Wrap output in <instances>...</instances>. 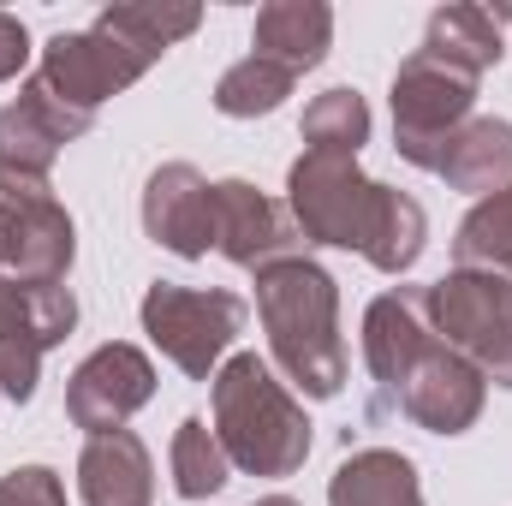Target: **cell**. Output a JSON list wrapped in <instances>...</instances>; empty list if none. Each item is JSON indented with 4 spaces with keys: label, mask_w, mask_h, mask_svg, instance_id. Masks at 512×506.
Returning a JSON list of instances; mask_svg holds the SVG:
<instances>
[{
    "label": "cell",
    "mask_w": 512,
    "mask_h": 506,
    "mask_svg": "<svg viewBox=\"0 0 512 506\" xmlns=\"http://www.w3.org/2000/svg\"><path fill=\"white\" fill-rule=\"evenodd\" d=\"M298 221L292 209H280L274 197H262L251 179H221L215 185V251L239 268H268V262H286L298 251Z\"/></svg>",
    "instance_id": "12"
},
{
    "label": "cell",
    "mask_w": 512,
    "mask_h": 506,
    "mask_svg": "<svg viewBox=\"0 0 512 506\" xmlns=\"http://www.w3.org/2000/svg\"><path fill=\"white\" fill-rule=\"evenodd\" d=\"M24 60H30V30H24V18L0 12V84H6V78H18V72H24Z\"/></svg>",
    "instance_id": "26"
},
{
    "label": "cell",
    "mask_w": 512,
    "mask_h": 506,
    "mask_svg": "<svg viewBox=\"0 0 512 506\" xmlns=\"http://www.w3.org/2000/svg\"><path fill=\"white\" fill-rule=\"evenodd\" d=\"M483 387L489 381L477 376L453 346H441V334L405 364V376L393 381V399L399 411L429 429V435H465L477 417H483Z\"/></svg>",
    "instance_id": "9"
},
{
    "label": "cell",
    "mask_w": 512,
    "mask_h": 506,
    "mask_svg": "<svg viewBox=\"0 0 512 506\" xmlns=\"http://www.w3.org/2000/svg\"><path fill=\"white\" fill-rule=\"evenodd\" d=\"M155 66V54H143V48H131L126 36H114V30H102V24H90V30H60L48 48H42V84L60 96V102H72L78 114H96L108 96H120L131 90L143 72Z\"/></svg>",
    "instance_id": "8"
},
{
    "label": "cell",
    "mask_w": 512,
    "mask_h": 506,
    "mask_svg": "<svg viewBox=\"0 0 512 506\" xmlns=\"http://www.w3.org/2000/svg\"><path fill=\"white\" fill-rule=\"evenodd\" d=\"M0 506H66V489L48 465H18L0 477Z\"/></svg>",
    "instance_id": "25"
},
{
    "label": "cell",
    "mask_w": 512,
    "mask_h": 506,
    "mask_svg": "<svg viewBox=\"0 0 512 506\" xmlns=\"http://www.w3.org/2000/svg\"><path fill=\"white\" fill-rule=\"evenodd\" d=\"M405 161L441 173L453 191L495 197V191H507L512 185V126L507 120H477V114H471L465 126H453L447 137L405 149Z\"/></svg>",
    "instance_id": "15"
},
{
    "label": "cell",
    "mask_w": 512,
    "mask_h": 506,
    "mask_svg": "<svg viewBox=\"0 0 512 506\" xmlns=\"http://www.w3.org/2000/svg\"><path fill=\"white\" fill-rule=\"evenodd\" d=\"M143 233L173 256L215 251V185L191 161H167L143 185Z\"/></svg>",
    "instance_id": "13"
},
{
    "label": "cell",
    "mask_w": 512,
    "mask_h": 506,
    "mask_svg": "<svg viewBox=\"0 0 512 506\" xmlns=\"http://www.w3.org/2000/svg\"><path fill=\"white\" fill-rule=\"evenodd\" d=\"M292 72L286 66H274V60H262V54H245L239 66H227L221 72V84H215V108L227 114V120H256V114H274L286 96H292Z\"/></svg>",
    "instance_id": "21"
},
{
    "label": "cell",
    "mask_w": 512,
    "mask_h": 506,
    "mask_svg": "<svg viewBox=\"0 0 512 506\" xmlns=\"http://www.w3.org/2000/svg\"><path fill=\"white\" fill-rule=\"evenodd\" d=\"M78 322V298L60 286H24L0 274V393L6 399H30L42 376V352L60 346Z\"/></svg>",
    "instance_id": "7"
},
{
    "label": "cell",
    "mask_w": 512,
    "mask_h": 506,
    "mask_svg": "<svg viewBox=\"0 0 512 506\" xmlns=\"http://www.w3.org/2000/svg\"><path fill=\"white\" fill-rule=\"evenodd\" d=\"M90 131V114H78L72 102H60L42 78H30L18 90L12 108H0V173H30V179H48L54 155Z\"/></svg>",
    "instance_id": "14"
},
{
    "label": "cell",
    "mask_w": 512,
    "mask_h": 506,
    "mask_svg": "<svg viewBox=\"0 0 512 506\" xmlns=\"http://www.w3.org/2000/svg\"><path fill=\"white\" fill-rule=\"evenodd\" d=\"M286 209H292L304 239L334 245V251H358L382 274H405L429 239L423 203L393 191V185L364 179L358 155L304 149L286 173Z\"/></svg>",
    "instance_id": "1"
},
{
    "label": "cell",
    "mask_w": 512,
    "mask_h": 506,
    "mask_svg": "<svg viewBox=\"0 0 512 506\" xmlns=\"http://www.w3.org/2000/svg\"><path fill=\"white\" fill-rule=\"evenodd\" d=\"M215 441L227 465L251 477H292L310 459L304 405L286 393V381H274L256 352H239L215 370Z\"/></svg>",
    "instance_id": "3"
},
{
    "label": "cell",
    "mask_w": 512,
    "mask_h": 506,
    "mask_svg": "<svg viewBox=\"0 0 512 506\" xmlns=\"http://www.w3.org/2000/svg\"><path fill=\"white\" fill-rule=\"evenodd\" d=\"M507 18H512V6H495V12L489 6H441L423 24V54L483 78L489 66H501V24Z\"/></svg>",
    "instance_id": "18"
},
{
    "label": "cell",
    "mask_w": 512,
    "mask_h": 506,
    "mask_svg": "<svg viewBox=\"0 0 512 506\" xmlns=\"http://www.w3.org/2000/svg\"><path fill=\"white\" fill-rule=\"evenodd\" d=\"M155 393V364L114 340V346H96L78 370H72V387H66V417L84 429V435H114L126 429V417L137 405H149Z\"/></svg>",
    "instance_id": "11"
},
{
    "label": "cell",
    "mask_w": 512,
    "mask_h": 506,
    "mask_svg": "<svg viewBox=\"0 0 512 506\" xmlns=\"http://www.w3.org/2000/svg\"><path fill=\"white\" fill-rule=\"evenodd\" d=\"M328 501H334V506H423L417 465H411L405 453L364 447V453H352V459L334 471Z\"/></svg>",
    "instance_id": "19"
},
{
    "label": "cell",
    "mask_w": 512,
    "mask_h": 506,
    "mask_svg": "<svg viewBox=\"0 0 512 506\" xmlns=\"http://www.w3.org/2000/svg\"><path fill=\"white\" fill-rule=\"evenodd\" d=\"M459 268H512V185L483 197L465 221H459V239H453Z\"/></svg>",
    "instance_id": "23"
},
{
    "label": "cell",
    "mask_w": 512,
    "mask_h": 506,
    "mask_svg": "<svg viewBox=\"0 0 512 506\" xmlns=\"http://www.w3.org/2000/svg\"><path fill=\"white\" fill-rule=\"evenodd\" d=\"M227 471H233V465H227L215 429H209L203 417H185L179 435H173V489H179L185 501H203V495H215V489L227 483Z\"/></svg>",
    "instance_id": "24"
},
{
    "label": "cell",
    "mask_w": 512,
    "mask_h": 506,
    "mask_svg": "<svg viewBox=\"0 0 512 506\" xmlns=\"http://www.w3.org/2000/svg\"><path fill=\"white\" fill-rule=\"evenodd\" d=\"M72 215L48 191V179L0 173V274L24 286H60L72 268Z\"/></svg>",
    "instance_id": "6"
},
{
    "label": "cell",
    "mask_w": 512,
    "mask_h": 506,
    "mask_svg": "<svg viewBox=\"0 0 512 506\" xmlns=\"http://www.w3.org/2000/svg\"><path fill=\"white\" fill-rule=\"evenodd\" d=\"M78 489H84V506H149V495H155L149 447L131 429L90 435V447L78 459Z\"/></svg>",
    "instance_id": "16"
},
{
    "label": "cell",
    "mask_w": 512,
    "mask_h": 506,
    "mask_svg": "<svg viewBox=\"0 0 512 506\" xmlns=\"http://www.w3.org/2000/svg\"><path fill=\"white\" fill-rule=\"evenodd\" d=\"M256 54L262 60H274V66H286L292 78L298 72H310L322 54H328V42H334V12L322 6V0H268L262 12H256Z\"/></svg>",
    "instance_id": "17"
},
{
    "label": "cell",
    "mask_w": 512,
    "mask_h": 506,
    "mask_svg": "<svg viewBox=\"0 0 512 506\" xmlns=\"http://www.w3.org/2000/svg\"><path fill=\"white\" fill-rule=\"evenodd\" d=\"M251 506H298V501H286V495H262V501H251Z\"/></svg>",
    "instance_id": "27"
},
{
    "label": "cell",
    "mask_w": 512,
    "mask_h": 506,
    "mask_svg": "<svg viewBox=\"0 0 512 506\" xmlns=\"http://www.w3.org/2000/svg\"><path fill=\"white\" fill-rule=\"evenodd\" d=\"M429 328L453 346L483 381L512 387V280L495 268H453L447 280L423 286Z\"/></svg>",
    "instance_id": "4"
},
{
    "label": "cell",
    "mask_w": 512,
    "mask_h": 506,
    "mask_svg": "<svg viewBox=\"0 0 512 506\" xmlns=\"http://www.w3.org/2000/svg\"><path fill=\"white\" fill-rule=\"evenodd\" d=\"M256 316L268 346L298 393L334 399L346 387V340H340V292L334 274L310 256L268 262L256 274Z\"/></svg>",
    "instance_id": "2"
},
{
    "label": "cell",
    "mask_w": 512,
    "mask_h": 506,
    "mask_svg": "<svg viewBox=\"0 0 512 506\" xmlns=\"http://www.w3.org/2000/svg\"><path fill=\"white\" fill-rule=\"evenodd\" d=\"M102 30H114V36H126L131 48H143V54H167L173 42H185L197 24H203V12L197 6H155V0H126V6H102V18H96Z\"/></svg>",
    "instance_id": "20"
},
{
    "label": "cell",
    "mask_w": 512,
    "mask_h": 506,
    "mask_svg": "<svg viewBox=\"0 0 512 506\" xmlns=\"http://www.w3.org/2000/svg\"><path fill=\"white\" fill-rule=\"evenodd\" d=\"M143 334L161 346L167 364H179L191 381H215V364L245 334V298L221 292V286L155 280L143 292Z\"/></svg>",
    "instance_id": "5"
},
{
    "label": "cell",
    "mask_w": 512,
    "mask_h": 506,
    "mask_svg": "<svg viewBox=\"0 0 512 506\" xmlns=\"http://www.w3.org/2000/svg\"><path fill=\"white\" fill-rule=\"evenodd\" d=\"M304 143L310 149H328V155H358L370 143V108L358 90H322L310 108H304Z\"/></svg>",
    "instance_id": "22"
},
{
    "label": "cell",
    "mask_w": 512,
    "mask_h": 506,
    "mask_svg": "<svg viewBox=\"0 0 512 506\" xmlns=\"http://www.w3.org/2000/svg\"><path fill=\"white\" fill-rule=\"evenodd\" d=\"M471 102H477V78L435 60V54H411L399 72H393V149H417V143H435L453 126L471 120Z\"/></svg>",
    "instance_id": "10"
}]
</instances>
